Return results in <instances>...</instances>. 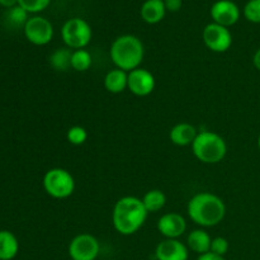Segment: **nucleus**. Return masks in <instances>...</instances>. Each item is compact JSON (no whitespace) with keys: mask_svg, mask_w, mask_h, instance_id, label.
I'll list each match as a JSON object with an SVG mask.
<instances>
[{"mask_svg":"<svg viewBox=\"0 0 260 260\" xmlns=\"http://www.w3.org/2000/svg\"><path fill=\"white\" fill-rule=\"evenodd\" d=\"M149 212L145 208L142 200L126 196L119 198L113 207L112 212V222L114 230L124 236L136 234L146 222Z\"/></svg>","mask_w":260,"mask_h":260,"instance_id":"f257e3e1","label":"nucleus"},{"mask_svg":"<svg viewBox=\"0 0 260 260\" xmlns=\"http://www.w3.org/2000/svg\"><path fill=\"white\" fill-rule=\"evenodd\" d=\"M187 212L190 220L201 228H213L225 218L226 205L218 196L210 192H201L190 198Z\"/></svg>","mask_w":260,"mask_h":260,"instance_id":"f03ea898","label":"nucleus"},{"mask_svg":"<svg viewBox=\"0 0 260 260\" xmlns=\"http://www.w3.org/2000/svg\"><path fill=\"white\" fill-rule=\"evenodd\" d=\"M109 56L117 69L129 73L135 69H139L144 60V43L134 35L119 36L112 42Z\"/></svg>","mask_w":260,"mask_h":260,"instance_id":"7ed1b4c3","label":"nucleus"},{"mask_svg":"<svg viewBox=\"0 0 260 260\" xmlns=\"http://www.w3.org/2000/svg\"><path fill=\"white\" fill-rule=\"evenodd\" d=\"M190 146L196 159L203 164H218L228 154V145L223 137L212 131L198 132Z\"/></svg>","mask_w":260,"mask_h":260,"instance_id":"20e7f679","label":"nucleus"},{"mask_svg":"<svg viewBox=\"0 0 260 260\" xmlns=\"http://www.w3.org/2000/svg\"><path fill=\"white\" fill-rule=\"evenodd\" d=\"M43 189L55 200L69 198L75 190V179L69 170L62 168H52L43 175Z\"/></svg>","mask_w":260,"mask_h":260,"instance_id":"39448f33","label":"nucleus"},{"mask_svg":"<svg viewBox=\"0 0 260 260\" xmlns=\"http://www.w3.org/2000/svg\"><path fill=\"white\" fill-rule=\"evenodd\" d=\"M93 30L90 24L83 18H71L63 23L61 37L63 43L73 50H83L90 43Z\"/></svg>","mask_w":260,"mask_h":260,"instance_id":"423d86ee","label":"nucleus"},{"mask_svg":"<svg viewBox=\"0 0 260 260\" xmlns=\"http://www.w3.org/2000/svg\"><path fill=\"white\" fill-rule=\"evenodd\" d=\"M101 253V244L90 234H79L69 244L71 260H95Z\"/></svg>","mask_w":260,"mask_h":260,"instance_id":"0eeeda50","label":"nucleus"},{"mask_svg":"<svg viewBox=\"0 0 260 260\" xmlns=\"http://www.w3.org/2000/svg\"><path fill=\"white\" fill-rule=\"evenodd\" d=\"M202 38L206 47L212 52H226L233 45V35H231L230 29L228 27L217 24V23H210L206 25L202 33Z\"/></svg>","mask_w":260,"mask_h":260,"instance_id":"6e6552de","label":"nucleus"},{"mask_svg":"<svg viewBox=\"0 0 260 260\" xmlns=\"http://www.w3.org/2000/svg\"><path fill=\"white\" fill-rule=\"evenodd\" d=\"M23 30H24L25 38L36 46L47 45L53 38L52 23L41 15L30 17L25 23Z\"/></svg>","mask_w":260,"mask_h":260,"instance_id":"1a4fd4ad","label":"nucleus"},{"mask_svg":"<svg viewBox=\"0 0 260 260\" xmlns=\"http://www.w3.org/2000/svg\"><path fill=\"white\" fill-rule=\"evenodd\" d=\"M156 80L146 69H135L128 73V90L136 96H147L154 91Z\"/></svg>","mask_w":260,"mask_h":260,"instance_id":"9d476101","label":"nucleus"},{"mask_svg":"<svg viewBox=\"0 0 260 260\" xmlns=\"http://www.w3.org/2000/svg\"><path fill=\"white\" fill-rule=\"evenodd\" d=\"M211 17H212L213 23L229 28L239 22L240 9L236 3L231 0H218L211 7Z\"/></svg>","mask_w":260,"mask_h":260,"instance_id":"9b49d317","label":"nucleus"},{"mask_svg":"<svg viewBox=\"0 0 260 260\" xmlns=\"http://www.w3.org/2000/svg\"><path fill=\"white\" fill-rule=\"evenodd\" d=\"M157 230L165 239H179L187 230V221L180 213H165L157 221Z\"/></svg>","mask_w":260,"mask_h":260,"instance_id":"f8f14e48","label":"nucleus"},{"mask_svg":"<svg viewBox=\"0 0 260 260\" xmlns=\"http://www.w3.org/2000/svg\"><path fill=\"white\" fill-rule=\"evenodd\" d=\"M157 260H188L189 249L178 239H165L155 249Z\"/></svg>","mask_w":260,"mask_h":260,"instance_id":"ddd939ff","label":"nucleus"},{"mask_svg":"<svg viewBox=\"0 0 260 260\" xmlns=\"http://www.w3.org/2000/svg\"><path fill=\"white\" fill-rule=\"evenodd\" d=\"M197 135V128L193 124L182 122L172 127L169 132V139L177 146H188L193 144Z\"/></svg>","mask_w":260,"mask_h":260,"instance_id":"4468645a","label":"nucleus"},{"mask_svg":"<svg viewBox=\"0 0 260 260\" xmlns=\"http://www.w3.org/2000/svg\"><path fill=\"white\" fill-rule=\"evenodd\" d=\"M165 13H167V8H165L164 0H146L141 5V10H140L144 22L149 24H156L161 22L165 17Z\"/></svg>","mask_w":260,"mask_h":260,"instance_id":"2eb2a0df","label":"nucleus"},{"mask_svg":"<svg viewBox=\"0 0 260 260\" xmlns=\"http://www.w3.org/2000/svg\"><path fill=\"white\" fill-rule=\"evenodd\" d=\"M104 88L112 94H119L128 88V73L121 69H113L104 76Z\"/></svg>","mask_w":260,"mask_h":260,"instance_id":"dca6fc26","label":"nucleus"},{"mask_svg":"<svg viewBox=\"0 0 260 260\" xmlns=\"http://www.w3.org/2000/svg\"><path fill=\"white\" fill-rule=\"evenodd\" d=\"M211 243H212V238L207 231L202 230V229H197L188 234L187 238V246L194 253L202 254L211 251Z\"/></svg>","mask_w":260,"mask_h":260,"instance_id":"f3484780","label":"nucleus"},{"mask_svg":"<svg viewBox=\"0 0 260 260\" xmlns=\"http://www.w3.org/2000/svg\"><path fill=\"white\" fill-rule=\"evenodd\" d=\"M19 251V241L9 230H0V260H12Z\"/></svg>","mask_w":260,"mask_h":260,"instance_id":"a211bd4d","label":"nucleus"},{"mask_svg":"<svg viewBox=\"0 0 260 260\" xmlns=\"http://www.w3.org/2000/svg\"><path fill=\"white\" fill-rule=\"evenodd\" d=\"M142 203L149 213H156L167 205V196L160 189H151L142 197Z\"/></svg>","mask_w":260,"mask_h":260,"instance_id":"6ab92c4d","label":"nucleus"},{"mask_svg":"<svg viewBox=\"0 0 260 260\" xmlns=\"http://www.w3.org/2000/svg\"><path fill=\"white\" fill-rule=\"evenodd\" d=\"M71 56L73 51L69 47L57 48L50 56L51 66L57 71H68L71 68Z\"/></svg>","mask_w":260,"mask_h":260,"instance_id":"aec40b11","label":"nucleus"},{"mask_svg":"<svg viewBox=\"0 0 260 260\" xmlns=\"http://www.w3.org/2000/svg\"><path fill=\"white\" fill-rule=\"evenodd\" d=\"M28 12H25L20 5H15V7L9 8L8 12L5 13V20L10 27L14 28H24L25 23L28 22Z\"/></svg>","mask_w":260,"mask_h":260,"instance_id":"412c9836","label":"nucleus"},{"mask_svg":"<svg viewBox=\"0 0 260 260\" xmlns=\"http://www.w3.org/2000/svg\"><path fill=\"white\" fill-rule=\"evenodd\" d=\"M91 55L89 51L86 50H75L73 51V56H71V69L79 73H84V71L89 70L91 66Z\"/></svg>","mask_w":260,"mask_h":260,"instance_id":"4be33fe9","label":"nucleus"},{"mask_svg":"<svg viewBox=\"0 0 260 260\" xmlns=\"http://www.w3.org/2000/svg\"><path fill=\"white\" fill-rule=\"evenodd\" d=\"M66 139L71 145L80 146V145L85 144L88 140V131L81 126H73L68 129Z\"/></svg>","mask_w":260,"mask_h":260,"instance_id":"5701e85b","label":"nucleus"},{"mask_svg":"<svg viewBox=\"0 0 260 260\" xmlns=\"http://www.w3.org/2000/svg\"><path fill=\"white\" fill-rule=\"evenodd\" d=\"M51 0H18V5L28 13L43 12L50 5Z\"/></svg>","mask_w":260,"mask_h":260,"instance_id":"b1692460","label":"nucleus"},{"mask_svg":"<svg viewBox=\"0 0 260 260\" xmlns=\"http://www.w3.org/2000/svg\"><path fill=\"white\" fill-rule=\"evenodd\" d=\"M244 17L251 23H260V0H249L244 7Z\"/></svg>","mask_w":260,"mask_h":260,"instance_id":"393cba45","label":"nucleus"},{"mask_svg":"<svg viewBox=\"0 0 260 260\" xmlns=\"http://www.w3.org/2000/svg\"><path fill=\"white\" fill-rule=\"evenodd\" d=\"M229 248H230V244H229L228 239L222 238V236L212 239V243H211V253L225 256L226 253L229 251Z\"/></svg>","mask_w":260,"mask_h":260,"instance_id":"a878e982","label":"nucleus"},{"mask_svg":"<svg viewBox=\"0 0 260 260\" xmlns=\"http://www.w3.org/2000/svg\"><path fill=\"white\" fill-rule=\"evenodd\" d=\"M164 4L168 12L175 13V12H179L180 8H182L183 5V2L182 0H164Z\"/></svg>","mask_w":260,"mask_h":260,"instance_id":"bb28decb","label":"nucleus"},{"mask_svg":"<svg viewBox=\"0 0 260 260\" xmlns=\"http://www.w3.org/2000/svg\"><path fill=\"white\" fill-rule=\"evenodd\" d=\"M197 260H226V259L223 258V256L217 255V254H213L211 253V251H208V253L202 254V255L198 256Z\"/></svg>","mask_w":260,"mask_h":260,"instance_id":"cd10ccee","label":"nucleus"},{"mask_svg":"<svg viewBox=\"0 0 260 260\" xmlns=\"http://www.w3.org/2000/svg\"><path fill=\"white\" fill-rule=\"evenodd\" d=\"M0 5L4 8H13L15 5H18V0H0Z\"/></svg>","mask_w":260,"mask_h":260,"instance_id":"c85d7f7f","label":"nucleus"},{"mask_svg":"<svg viewBox=\"0 0 260 260\" xmlns=\"http://www.w3.org/2000/svg\"><path fill=\"white\" fill-rule=\"evenodd\" d=\"M253 63H254V66H255L256 70L260 71V48H258V50L255 51V53H254Z\"/></svg>","mask_w":260,"mask_h":260,"instance_id":"c756f323","label":"nucleus"},{"mask_svg":"<svg viewBox=\"0 0 260 260\" xmlns=\"http://www.w3.org/2000/svg\"><path fill=\"white\" fill-rule=\"evenodd\" d=\"M258 147H259V150H260V135H259V137H258Z\"/></svg>","mask_w":260,"mask_h":260,"instance_id":"7c9ffc66","label":"nucleus"}]
</instances>
